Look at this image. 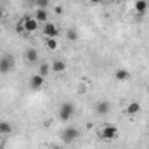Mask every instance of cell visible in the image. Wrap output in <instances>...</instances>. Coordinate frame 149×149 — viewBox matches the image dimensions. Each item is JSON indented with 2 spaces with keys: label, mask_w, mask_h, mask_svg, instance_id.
<instances>
[{
  "label": "cell",
  "mask_w": 149,
  "mask_h": 149,
  "mask_svg": "<svg viewBox=\"0 0 149 149\" xmlns=\"http://www.w3.org/2000/svg\"><path fill=\"white\" fill-rule=\"evenodd\" d=\"M80 137V132H78V128H74V127H68V128H64L63 132H61V139L64 141V142H73Z\"/></svg>",
  "instance_id": "3"
},
{
  "label": "cell",
  "mask_w": 149,
  "mask_h": 149,
  "mask_svg": "<svg viewBox=\"0 0 149 149\" xmlns=\"http://www.w3.org/2000/svg\"><path fill=\"white\" fill-rule=\"evenodd\" d=\"M56 14H63V7H56Z\"/></svg>",
  "instance_id": "21"
},
{
  "label": "cell",
  "mask_w": 149,
  "mask_h": 149,
  "mask_svg": "<svg viewBox=\"0 0 149 149\" xmlns=\"http://www.w3.org/2000/svg\"><path fill=\"white\" fill-rule=\"evenodd\" d=\"M148 94H149V88H148Z\"/></svg>",
  "instance_id": "24"
},
{
  "label": "cell",
  "mask_w": 149,
  "mask_h": 149,
  "mask_svg": "<svg viewBox=\"0 0 149 149\" xmlns=\"http://www.w3.org/2000/svg\"><path fill=\"white\" fill-rule=\"evenodd\" d=\"M73 113H74V106L71 102H63L57 114H59V120H61V121H68V120H71Z\"/></svg>",
  "instance_id": "1"
},
{
  "label": "cell",
  "mask_w": 149,
  "mask_h": 149,
  "mask_svg": "<svg viewBox=\"0 0 149 149\" xmlns=\"http://www.w3.org/2000/svg\"><path fill=\"white\" fill-rule=\"evenodd\" d=\"M59 33L61 31L57 30V26L54 23H45V26H43V35H45V38H57Z\"/></svg>",
  "instance_id": "4"
},
{
  "label": "cell",
  "mask_w": 149,
  "mask_h": 149,
  "mask_svg": "<svg viewBox=\"0 0 149 149\" xmlns=\"http://www.w3.org/2000/svg\"><path fill=\"white\" fill-rule=\"evenodd\" d=\"M45 45L49 50H56L57 49V40L56 38H45Z\"/></svg>",
  "instance_id": "17"
},
{
  "label": "cell",
  "mask_w": 149,
  "mask_h": 149,
  "mask_svg": "<svg viewBox=\"0 0 149 149\" xmlns=\"http://www.w3.org/2000/svg\"><path fill=\"white\" fill-rule=\"evenodd\" d=\"M141 111V104L137 102V101H132L128 106H127V113L132 116V114H137V113Z\"/></svg>",
  "instance_id": "14"
},
{
  "label": "cell",
  "mask_w": 149,
  "mask_h": 149,
  "mask_svg": "<svg viewBox=\"0 0 149 149\" xmlns=\"http://www.w3.org/2000/svg\"><path fill=\"white\" fill-rule=\"evenodd\" d=\"M16 31H17V33H26V31H24V21H23V19L16 24Z\"/></svg>",
  "instance_id": "19"
},
{
  "label": "cell",
  "mask_w": 149,
  "mask_h": 149,
  "mask_svg": "<svg viewBox=\"0 0 149 149\" xmlns=\"http://www.w3.org/2000/svg\"><path fill=\"white\" fill-rule=\"evenodd\" d=\"M118 137V128L114 127V125H104L102 128H101V139H104V141H113V139H116Z\"/></svg>",
  "instance_id": "2"
},
{
  "label": "cell",
  "mask_w": 149,
  "mask_h": 149,
  "mask_svg": "<svg viewBox=\"0 0 149 149\" xmlns=\"http://www.w3.org/2000/svg\"><path fill=\"white\" fill-rule=\"evenodd\" d=\"M49 3H50V0H35L37 9H47V7H49Z\"/></svg>",
  "instance_id": "18"
},
{
  "label": "cell",
  "mask_w": 149,
  "mask_h": 149,
  "mask_svg": "<svg viewBox=\"0 0 149 149\" xmlns=\"http://www.w3.org/2000/svg\"><path fill=\"white\" fill-rule=\"evenodd\" d=\"M12 66H14V61H12V57H2L0 59V73H9L10 70H12Z\"/></svg>",
  "instance_id": "6"
},
{
  "label": "cell",
  "mask_w": 149,
  "mask_h": 149,
  "mask_svg": "<svg viewBox=\"0 0 149 149\" xmlns=\"http://www.w3.org/2000/svg\"><path fill=\"white\" fill-rule=\"evenodd\" d=\"M148 0H135V3H134V7H135V12L137 14H144L146 10H148Z\"/></svg>",
  "instance_id": "9"
},
{
  "label": "cell",
  "mask_w": 149,
  "mask_h": 149,
  "mask_svg": "<svg viewBox=\"0 0 149 149\" xmlns=\"http://www.w3.org/2000/svg\"><path fill=\"white\" fill-rule=\"evenodd\" d=\"M35 19H37V23H47V19H49L47 9H37V12H35Z\"/></svg>",
  "instance_id": "10"
},
{
  "label": "cell",
  "mask_w": 149,
  "mask_h": 149,
  "mask_svg": "<svg viewBox=\"0 0 149 149\" xmlns=\"http://www.w3.org/2000/svg\"><path fill=\"white\" fill-rule=\"evenodd\" d=\"M114 78H116L118 81H125V80H128V78H130V73H128L125 68H120V70H116V71H114Z\"/></svg>",
  "instance_id": "11"
},
{
  "label": "cell",
  "mask_w": 149,
  "mask_h": 149,
  "mask_svg": "<svg viewBox=\"0 0 149 149\" xmlns=\"http://www.w3.org/2000/svg\"><path fill=\"white\" fill-rule=\"evenodd\" d=\"M0 135H2V132H0Z\"/></svg>",
  "instance_id": "25"
},
{
  "label": "cell",
  "mask_w": 149,
  "mask_h": 149,
  "mask_svg": "<svg viewBox=\"0 0 149 149\" xmlns=\"http://www.w3.org/2000/svg\"><path fill=\"white\" fill-rule=\"evenodd\" d=\"M66 37H68V40H71V42H74V40H76V38H78V33H76V31H74V30H70V31H68V35H66Z\"/></svg>",
  "instance_id": "20"
},
{
  "label": "cell",
  "mask_w": 149,
  "mask_h": 149,
  "mask_svg": "<svg viewBox=\"0 0 149 149\" xmlns=\"http://www.w3.org/2000/svg\"><path fill=\"white\" fill-rule=\"evenodd\" d=\"M88 2H90V3H101L102 0H88Z\"/></svg>",
  "instance_id": "22"
},
{
  "label": "cell",
  "mask_w": 149,
  "mask_h": 149,
  "mask_svg": "<svg viewBox=\"0 0 149 149\" xmlns=\"http://www.w3.org/2000/svg\"><path fill=\"white\" fill-rule=\"evenodd\" d=\"M50 70H52V66H49L47 63H42V64H40V70H38V74H42V76L45 78L47 74L50 73Z\"/></svg>",
  "instance_id": "15"
},
{
  "label": "cell",
  "mask_w": 149,
  "mask_h": 149,
  "mask_svg": "<svg viewBox=\"0 0 149 149\" xmlns=\"http://www.w3.org/2000/svg\"><path fill=\"white\" fill-rule=\"evenodd\" d=\"M43 81H45V78H43L42 74H33V76L30 78V87H31L33 90H40V88L43 87Z\"/></svg>",
  "instance_id": "7"
},
{
  "label": "cell",
  "mask_w": 149,
  "mask_h": 149,
  "mask_svg": "<svg viewBox=\"0 0 149 149\" xmlns=\"http://www.w3.org/2000/svg\"><path fill=\"white\" fill-rule=\"evenodd\" d=\"M109 109H111V106H109V102L108 101H99L97 104H95V111H97V114H108L109 113Z\"/></svg>",
  "instance_id": "8"
},
{
  "label": "cell",
  "mask_w": 149,
  "mask_h": 149,
  "mask_svg": "<svg viewBox=\"0 0 149 149\" xmlns=\"http://www.w3.org/2000/svg\"><path fill=\"white\" fill-rule=\"evenodd\" d=\"M23 21H24V31H26V33H33V31L38 28V23H37V19H35V17L24 16V17H23Z\"/></svg>",
  "instance_id": "5"
},
{
  "label": "cell",
  "mask_w": 149,
  "mask_h": 149,
  "mask_svg": "<svg viewBox=\"0 0 149 149\" xmlns=\"http://www.w3.org/2000/svg\"><path fill=\"white\" fill-rule=\"evenodd\" d=\"M24 57H26V61H28V63H37V61H38L37 49H28V50H26V54H24Z\"/></svg>",
  "instance_id": "12"
},
{
  "label": "cell",
  "mask_w": 149,
  "mask_h": 149,
  "mask_svg": "<svg viewBox=\"0 0 149 149\" xmlns=\"http://www.w3.org/2000/svg\"><path fill=\"white\" fill-rule=\"evenodd\" d=\"M2 17H3V9L0 7V19H2Z\"/></svg>",
  "instance_id": "23"
},
{
  "label": "cell",
  "mask_w": 149,
  "mask_h": 149,
  "mask_svg": "<svg viewBox=\"0 0 149 149\" xmlns=\"http://www.w3.org/2000/svg\"><path fill=\"white\" fill-rule=\"evenodd\" d=\"M64 70H66V63H64V61L57 59V61L52 63V71H54V73H63Z\"/></svg>",
  "instance_id": "13"
},
{
  "label": "cell",
  "mask_w": 149,
  "mask_h": 149,
  "mask_svg": "<svg viewBox=\"0 0 149 149\" xmlns=\"http://www.w3.org/2000/svg\"><path fill=\"white\" fill-rule=\"evenodd\" d=\"M0 132H2V135H3V134H10V132H12V125H10L9 121H2V123H0Z\"/></svg>",
  "instance_id": "16"
}]
</instances>
